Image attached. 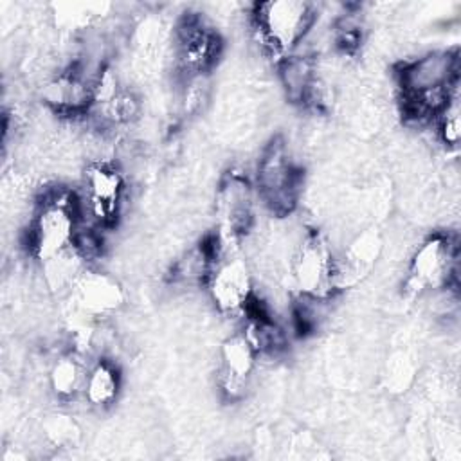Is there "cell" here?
<instances>
[{"label": "cell", "mask_w": 461, "mask_h": 461, "mask_svg": "<svg viewBox=\"0 0 461 461\" xmlns=\"http://www.w3.org/2000/svg\"><path fill=\"white\" fill-rule=\"evenodd\" d=\"M83 223L79 198L67 187H47L38 194L29 218L27 247L38 261H45L74 247Z\"/></svg>", "instance_id": "cell-1"}, {"label": "cell", "mask_w": 461, "mask_h": 461, "mask_svg": "<svg viewBox=\"0 0 461 461\" xmlns=\"http://www.w3.org/2000/svg\"><path fill=\"white\" fill-rule=\"evenodd\" d=\"M317 7L304 0H270L252 5L250 25L263 52L276 63L297 49L317 23Z\"/></svg>", "instance_id": "cell-2"}, {"label": "cell", "mask_w": 461, "mask_h": 461, "mask_svg": "<svg viewBox=\"0 0 461 461\" xmlns=\"http://www.w3.org/2000/svg\"><path fill=\"white\" fill-rule=\"evenodd\" d=\"M303 171L292 158L286 140L281 135L272 137L256 164L258 200L274 218H286L299 203Z\"/></svg>", "instance_id": "cell-3"}, {"label": "cell", "mask_w": 461, "mask_h": 461, "mask_svg": "<svg viewBox=\"0 0 461 461\" xmlns=\"http://www.w3.org/2000/svg\"><path fill=\"white\" fill-rule=\"evenodd\" d=\"M288 279L301 299L331 301L337 288V252L319 230H306L288 256Z\"/></svg>", "instance_id": "cell-4"}, {"label": "cell", "mask_w": 461, "mask_h": 461, "mask_svg": "<svg viewBox=\"0 0 461 461\" xmlns=\"http://www.w3.org/2000/svg\"><path fill=\"white\" fill-rule=\"evenodd\" d=\"M457 276V241L447 232L421 240L405 268L403 288L412 295H427L450 288Z\"/></svg>", "instance_id": "cell-5"}, {"label": "cell", "mask_w": 461, "mask_h": 461, "mask_svg": "<svg viewBox=\"0 0 461 461\" xmlns=\"http://www.w3.org/2000/svg\"><path fill=\"white\" fill-rule=\"evenodd\" d=\"M77 198L85 223L97 229L113 227L124 207V173L110 160H92L83 173Z\"/></svg>", "instance_id": "cell-6"}, {"label": "cell", "mask_w": 461, "mask_h": 461, "mask_svg": "<svg viewBox=\"0 0 461 461\" xmlns=\"http://www.w3.org/2000/svg\"><path fill=\"white\" fill-rule=\"evenodd\" d=\"M402 99L430 94L457 92L459 52L456 49H436L411 58L396 72Z\"/></svg>", "instance_id": "cell-7"}, {"label": "cell", "mask_w": 461, "mask_h": 461, "mask_svg": "<svg viewBox=\"0 0 461 461\" xmlns=\"http://www.w3.org/2000/svg\"><path fill=\"white\" fill-rule=\"evenodd\" d=\"M254 286L256 283L250 263L238 250L225 245L205 283L207 295L214 308L230 317L245 315L256 299Z\"/></svg>", "instance_id": "cell-8"}, {"label": "cell", "mask_w": 461, "mask_h": 461, "mask_svg": "<svg viewBox=\"0 0 461 461\" xmlns=\"http://www.w3.org/2000/svg\"><path fill=\"white\" fill-rule=\"evenodd\" d=\"M223 41L202 14H185L173 31V54L184 79L205 76L220 59Z\"/></svg>", "instance_id": "cell-9"}, {"label": "cell", "mask_w": 461, "mask_h": 461, "mask_svg": "<svg viewBox=\"0 0 461 461\" xmlns=\"http://www.w3.org/2000/svg\"><path fill=\"white\" fill-rule=\"evenodd\" d=\"M259 353L243 331L223 339L216 355V387L223 400L241 402L254 382Z\"/></svg>", "instance_id": "cell-10"}, {"label": "cell", "mask_w": 461, "mask_h": 461, "mask_svg": "<svg viewBox=\"0 0 461 461\" xmlns=\"http://www.w3.org/2000/svg\"><path fill=\"white\" fill-rule=\"evenodd\" d=\"M256 189L245 173L229 171L216 191V212L230 240L245 238L256 223Z\"/></svg>", "instance_id": "cell-11"}, {"label": "cell", "mask_w": 461, "mask_h": 461, "mask_svg": "<svg viewBox=\"0 0 461 461\" xmlns=\"http://www.w3.org/2000/svg\"><path fill=\"white\" fill-rule=\"evenodd\" d=\"M67 295L74 313L90 322L112 317L126 299L121 283L113 276L92 267L79 276Z\"/></svg>", "instance_id": "cell-12"}, {"label": "cell", "mask_w": 461, "mask_h": 461, "mask_svg": "<svg viewBox=\"0 0 461 461\" xmlns=\"http://www.w3.org/2000/svg\"><path fill=\"white\" fill-rule=\"evenodd\" d=\"M382 252V240L375 229H367L358 232L349 243L344 247L340 254H337V288L346 290L353 288L360 281H364L375 263L378 261Z\"/></svg>", "instance_id": "cell-13"}, {"label": "cell", "mask_w": 461, "mask_h": 461, "mask_svg": "<svg viewBox=\"0 0 461 461\" xmlns=\"http://www.w3.org/2000/svg\"><path fill=\"white\" fill-rule=\"evenodd\" d=\"M90 362L88 355L76 348L58 353L47 371L49 389L58 402L70 403L81 398Z\"/></svg>", "instance_id": "cell-14"}, {"label": "cell", "mask_w": 461, "mask_h": 461, "mask_svg": "<svg viewBox=\"0 0 461 461\" xmlns=\"http://www.w3.org/2000/svg\"><path fill=\"white\" fill-rule=\"evenodd\" d=\"M277 77L290 103L308 106L321 77L317 58L313 54L295 50L277 61Z\"/></svg>", "instance_id": "cell-15"}, {"label": "cell", "mask_w": 461, "mask_h": 461, "mask_svg": "<svg viewBox=\"0 0 461 461\" xmlns=\"http://www.w3.org/2000/svg\"><path fill=\"white\" fill-rule=\"evenodd\" d=\"M122 375L119 366L108 357H97L90 362L81 400L94 411L110 409L121 394Z\"/></svg>", "instance_id": "cell-16"}, {"label": "cell", "mask_w": 461, "mask_h": 461, "mask_svg": "<svg viewBox=\"0 0 461 461\" xmlns=\"http://www.w3.org/2000/svg\"><path fill=\"white\" fill-rule=\"evenodd\" d=\"M38 267H40V277H41L43 288L49 294L61 295L70 292L74 283L90 267V263L79 254L76 247H72L61 254H56L38 263Z\"/></svg>", "instance_id": "cell-17"}, {"label": "cell", "mask_w": 461, "mask_h": 461, "mask_svg": "<svg viewBox=\"0 0 461 461\" xmlns=\"http://www.w3.org/2000/svg\"><path fill=\"white\" fill-rule=\"evenodd\" d=\"M43 436L52 447H72L81 438V429L68 414H50L43 421Z\"/></svg>", "instance_id": "cell-18"}, {"label": "cell", "mask_w": 461, "mask_h": 461, "mask_svg": "<svg viewBox=\"0 0 461 461\" xmlns=\"http://www.w3.org/2000/svg\"><path fill=\"white\" fill-rule=\"evenodd\" d=\"M438 139L450 148H456L461 139V121H459V95L454 97L432 121Z\"/></svg>", "instance_id": "cell-19"}]
</instances>
